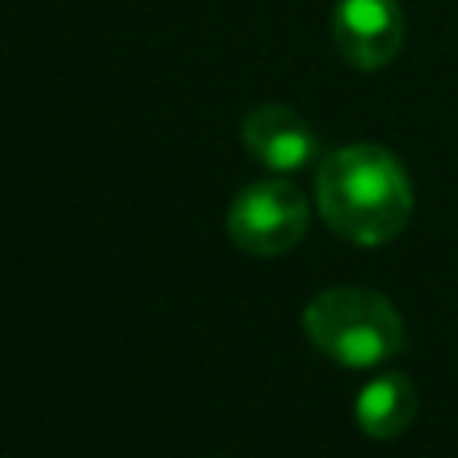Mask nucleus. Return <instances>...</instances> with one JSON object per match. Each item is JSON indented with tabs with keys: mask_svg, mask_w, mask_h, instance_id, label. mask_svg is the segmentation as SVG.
I'll list each match as a JSON object with an SVG mask.
<instances>
[{
	"mask_svg": "<svg viewBox=\"0 0 458 458\" xmlns=\"http://www.w3.org/2000/svg\"><path fill=\"white\" fill-rule=\"evenodd\" d=\"M315 200L329 229L361 247L401 236L415 208L404 165L379 143H347L326 154L315 175Z\"/></svg>",
	"mask_w": 458,
	"mask_h": 458,
	"instance_id": "1",
	"label": "nucleus"
},
{
	"mask_svg": "<svg viewBox=\"0 0 458 458\" xmlns=\"http://www.w3.org/2000/svg\"><path fill=\"white\" fill-rule=\"evenodd\" d=\"M304 333L315 351L344 369H376L404 347V322L379 290L329 286L304 304Z\"/></svg>",
	"mask_w": 458,
	"mask_h": 458,
	"instance_id": "2",
	"label": "nucleus"
},
{
	"mask_svg": "<svg viewBox=\"0 0 458 458\" xmlns=\"http://www.w3.org/2000/svg\"><path fill=\"white\" fill-rule=\"evenodd\" d=\"M229 240L250 258H279L293 250L308 229V200L286 179L243 186L225 211Z\"/></svg>",
	"mask_w": 458,
	"mask_h": 458,
	"instance_id": "3",
	"label": "nucleus"
},
{
	"mask_svg": "<svg viewBox=\"0 0 458 458\" xmlns=\"http://www.w3.org/2000/svg\"><path fill=\"white\" fill-rule=\"evenodd\" d=\"M329 29L347 64L358 72H379L401 54L408 25L397 0H336Z\"/></svg>",
	"mask_w": 458,
	"mask_h": 458,
	"instance_id": "4",
	"label": "nucleus"
},
{
	"mask_svg": "<svg viewBox=\"0 0 458 458\" xmlns=\"http://www.w3.org/2000/svg\"><path fill=\"white\" fill-rule=\"evenodd\" d=\"M243 147L272 172H297L318 157L315 129L286 104H261L243 118Z\"/></svg>",
	"mask_w": 458,
	"mask_h": 458,
	"instance_id": "5",
	"label": "nucleus"
},
{
	"mask_svg": "<svg viewBox=\"0 0 458 458\" xmlns=\"http://www.w3.org/2000/svg\"><path fill=\"white\" fill-rule=\"evenodd\" d=\"M419 415V390L404 372L372 376L354 397V422L372 440L401 437Z\"/></svg>",
	"mask_w": 458,
	"mask_h": 458,
	"instance_id": "6",
	"label": "nucleus"
}]
</instances>
